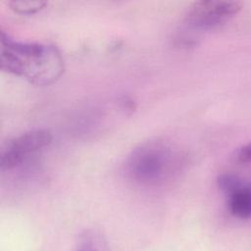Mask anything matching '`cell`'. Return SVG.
<instances>
[{"label": "cell", "mask_w": 251, "mask_h": 251, "mask_svg": "<svg viewBox=\"0 0 251 251\" xmlns=\"http://www.w3.org/2000/svg\"><path fill=\"white\" fill-rule=\"evenodd\" d=\"M81 251H94V250H81Z\"/></svg>", "instance_id": "ba28073f"}, {"label": "cell", "mask_w": 251, "mask_h": 251, "mask_svg": "<svg viewBox=\"0 0 251 251\" xmlns=\"http://www.w3.org/2000/svg\"><path fill=\"white\" fill-rule=\"evenodd\" d=\"M44 1H31V0H20V1H10L8 5L10 8L21 15H32L46 6Z\"/></svg>", "instance_id": "8992f818"}, {"label": "cell", "mask_w": 251, "mask_h": 251, "mask_svg": "<svg viewBox=\"0 0 251 251\" xmlns=\"http://www.w3.org/2000/svg\"><path fill=\"white\" fill-rule=\"evenodd\" d=\"M242 5L239 1H196L189 6L185 15V22L192 28L213 29L229 21L241 10Z\"/></svg>", "instance_id": "277c9868"}, {"label": "cell", "mask_w": 251, "mask_h": 251, "mask_svg": "<svg viewBox=\"0 0 251 251\" xmlns=\"http://www.w3.org/2000/svg\"><path fill=\"white\" fill-rule=\"evenodd\" d=\"M51 142L52 134L45 128L31 129L15 136L7 141L1 149V171H10L22 166Z\"/></svg>", "instance_id": "3957f363"}, {"label": "cell", "mask_w": 251, "mask_h": 251, "mask_svg": "<svg viewBox=\"0 0 251 251\" xmlns=\"http://www.w3.org/2000/svg\"><path fill=\"white\" fill-rule=\"evenodd\" d=\"M183 156L170 143L149 140L139 144L125 163L126 176L143 186H159L170 181L181 170Z\"/></svg>", "instance_id": "7a4b0ae2"}, {"label": "cell", "mask_w": 251, "mask_h": 251, "mask_svg": "<svg viewBox=\"0 0 251 251\" xmlns=\"http://www.w3.org/2000/svg\"><path fill=\"white\" fill-rule=\"evenodd\" d=\"M1 69L35 85H48L63 75L59 49L41 42L18 41L1 30Z\"/></svg>", "instance_id": "6da1fadb"}, {"label": "cell", "mask_w": 251, "mask_h": 251, "mask_svg": "<svg viewBox=\"0 0 251 251\" xmlns=\"http://www.w3.org/2000/svg\"><path fill=\"white\" fill-rule=\"evenodd\" d=\"M229 213L241 220L251 219V182L242 180L232 191L226 194Z\"/></svg>", "instance_id": "5b68a950"}, {"label": "cell", "mask_w": 251, "mask_h": 251, "mask_svg": "<svg viewBox=\"0 0 251 251\" xmlns=\"http://www.w3.org/2000/svg\"><path fill=\"white\" fill-rule=\"evenodd\" d=\"M237 162L242 164H249L251 163V143L245 144L241 146L235 155Z\"/></svg>", "instance_id": "52a82bcc"}]
</instances>
